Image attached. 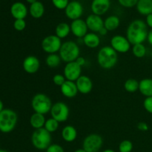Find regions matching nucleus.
I'll use <instances>...</instances> for the list:
<instances>
[{"label": "nucleus", "instance_id": "14", "mask_svg": "<svg viewBox=\"0 0 152 152\" xmlns=\"http://www.w3.org/2000/svg\"><path fill=\"white\" fill-rule=\"evenodd\" d=\"M86 25L89 31L93 33H99L102 28H104V20L100 16L94 13L90 14L86 19Z\"/></svg>", "mask_w": 152, "mask_h": 152}, {"label": "nucleus", "instance_id": "22", "mask_svg": "<svg viewBox=\"0 0 152 152\" xmlns=\"http://www.w3.org/2000/svg\"><path fill=\"white\" fill-rule=\"evenodd\" d=\"M29 13L34 19H40L45 13V6L41 1H37L30 5Z\"/></svg>", "mask_w": 152, "mask_h": 152}, {"label": "nucleus", "instance_id": "40", "mask_svg": "<svg viewBox=\"0 0 152 152\" xmlns=\"http://www.w3.org/2000/svg\"><path fill=\"white\" fill-rule=\"evenodd\" d=\"M75 62H77V63L78 64V65H80V66H81V67L84 66V65H86V59H85L84 57H83V56H79V57L77 58V59H76Z\"/></svg>", "mask_w": 152, "mask_h": 152}, {"label": "nucleus", "instance_id": "24", "mask_svg": "<svg viewBox=\"0 0 152 152\" xmlns=\"http://www.w3.org/2000/svg\"><path fill=\"white\" fill-rule=\"evenodd\" d=\"M45 121L46 120L45 117V115L36 112H34L31 116L29 120L31 127L35 129V130L44 128Z\"/></svg>", "mask_w": 152, "mask_h": 152}, {"label": "nucleus", "instance_id": "27", "mask_svg": "<svg viewBox=\"0 0 152 152\" xmlns=\"http://www.w3.org/2000/svg\"><path fill=\"white\" fill-rule=\"evenodd\" d=\"M71 32V26L66 22H60L55 28V35L61 39L68 37Z\"/></svg>", "mask_w": 152, "mask_h": 152}, {"label": "nucleus", "instance_id": "29", "mask_svg": "<svg viewBox=\"0 0 152 152\" xmlns=\"http://www.w3.org/2000/svg\"><path fill=\"white\" fill-rule=\"evenodd\" d=\"M124 88L129 93H134L139 91V82L135 79H129L125 82Z\"/></svg>", "mask_w": 152, "mask_h": 152}, {"label": "nucleus", "instance_id": "38", "mask_svg": "<svg viewBox=\"0 0 152 152\" xmlns=\"http://www.w3.org/2000/svg\"><path fill=\"white\" fill-rule=\"evenodd\" d=\"M46 152H65V150L59 144H51L46 149Z\"/></svg>", "mask_w": 152, "mask_h": 152}, {"label": "nucleus", "instance_id": "8", "mask_svg": "<svg viewBox=\"0 0 152 152\" xmlns=\"http://www.w3.org/2000/svg\"><path fill=\"white\" fill-rule=\"evenodd\" d=\"M50 115L52 118L57 120L59 123L67 121L70 115L69 107L62 102H57L53 104L50 109Z\"/></svg>", "mask_w": 152, "mask_h": 152}, {"label": "nucleus", "instance_id": "4", "mask_svg": "<svg viewBox=\"0 0 152 152\" xmlns=\"http://www.w3.org/2000/svg\"><path fill=\"white\" fill-rule=\"evenodd\" d=\"M52 142V136L45 128L34 130L31 135V142L35 148L38 150H46Z\"/></svg>", "mask_w": 152, "mask_h": 152}, {"label": "nucleus", "instance_id": "13", "mask_svg": "<svg viewBox=\"0 0 152 152\" xmlns=\"http://www.w3.org/2000/svg\"><path fill=\"white\" fill-rule=\"evenodd\" d=\"M70 26H71V31L73 35L79 39H83L88 33V28L86 25V20H83L82 19L72 21Z\"/></svg>", "mask_w": 152, "mask_h": 152}, {"label": "nucleus", "instance_id": "43", "mask_svg": "<svg viewBox=\"0 0 152 152\" xmlns=\"http://www.w3.org/2000/svg\"><path fill=\"white\" fill-rule=\"evenodd\" d=\"M108 31H107L106 28H105V27H104L103 28H102V29H101L100 31H99V32L98 33V34H99V35H101V36H105V35H106L107 33H108Z\"/></svg>", "mask_w": 152, "mask_h": 152}, {"label": "nucleus", "instance_id": "34", "mask_svg": "<svg viewBox=\"0 0 152 152\" xmlns=\"http://www.w3.org/2000/svg\"><path fill=\"white\" fill-rule=\"evenodd\" d=\"M13 28L17 31H22L26 28V22L25 19H15Z\"/></svg>", "mask_w": 152, "mask_h": 152}, {"label": "nucleus", "instance_id": "16", "mask_svg": "<svg viewBox=\"0 0 152 152\" xmlns=\"http://www.w3.org/2000/svg\"><path fill=\"white\" fill-rule=\"evenodd\" d=\"M110 7V0H93L91 4V10L94 14L101 16L108 12Z\"/></svg>", "mask_w": 152, "mask_h": 152}, {"label": "nucleus", "instance_id": "28", "mask_svg": "<svg viewBox=\"0 0 152 152\" xmlns=\"http://www.w3.org/2000/svg\"><path fill=\"white\" fill-rule=\"evenodd\" d=\"M61 62H62V59H61L59 55L57 53L48 54L45 59L46 65L51 68H54L59 66Z\"/></svg>", "mask_w": 152, "mask_h": 152}, {"label": "nucleus", "instance_id": "39", "mask_svg": "<svg viewBox=\"0 0 152 152\" xmlns=\"http://www.w3.org/2000/svg\"><path fill=\"white\" fill-rule=\"evenodd\" d=\"M137 129L138 130L141 131V132H147L149 129L148 124L145 122H140L137 124Z\"/></svg>", "mask_w": 152, "mask_h": 152}, {"label": "nucleus", "instance_id": "6", "mask_svg": "<svg viewBox=\"0 0 152 152\" xmlns=\"http://www.w3.org/2000/svg\"><path fill=\"white\" fill-rule=\"evenodd\" d=\"M51 99L45 94L38 93L34 96L31 100V107L34 112L42 114L43 115L50 111L52 108Z\"/></svg>", "mask_w": 152, "mask_h": 152}, {"label": "nucleus", "instance_id": "41", "mask_svg": "<svg viewBox=\"0 0 152 152\" xmlns=\"http://www.w3.org/2000/svg\"><path fill=\"white\" fill-rule=\"evenodd\" d=\"M145 23H146L147 26L149 27L150 28L152 29V13L146 16V19H145Z\"/></svg>", "mask_w": 152, "mask_h": 152}, {"label": "nucleus", "instance_id": "2", "mask_svg": "<svg viewBox=\"0 0 152 152\" xmlns=\"http://www.w3.org/2000/svg\"><path fill=\"white\" fill-rule=\"evenodd\" d=\"M97 63L102 68L109 70L114 68L118 62V54L111 46H104L98 51Z\"/></svg>", "mask_w": 152, "mask_h": 152}, {"label": "nucleus", "instance_id": "36", "mask_svg": "<svg viewBox=\"0 0 152 152\" xmlns=\"http://www.w3.org/2000/svg\"><path fill=\"white\" fill-rule=\"evenodd\" d=\"M138 0H118V2L123 7H126V8H131L137 4Z\"/></svg>", "mask_w": 152, "mask_h": 152}, {"label": "nucleus", "instance_id": "21", "mask_svg": "<svg viewBox=\"0 0 152 152\" xmlns=\"http://www.w3.org/2000/svg\"><path fill=\"white\" fill-rule=\"evenodd\" d=\"M62 138L67 142H74L77 137V131L74 126H66L61 132Z\"/></svg>", "mask_w": 152, "mask_h": 152}, {"label": "nucleus", "instance_id": "33", "mask_svg": "<svg viewBox=\"0 0 152 152\" xmlns=\"http://www.w3.org/2000/svg\"><path fill=\"white\" fill-rule=\"evenodd\" d=\"M53 5L58 10H65L68 6L69 0H51Z\"/></svg>", "mask_w": 152, "mask_h": 152}, {"label": "nucleus", "instance_id": "47", "mask_svg": "<svg viewBox=\"0 0 152 152\" xmlns=\"http://www.w3.org/2000/svg\"><path fill=\"white\" fill-rule=\"evenodd\" d=\"M102 152H115V151H114L113 149H110V148H108V149L104 150V151Z\"/></svg>", "mask_w": 152, "mask_h": 152}, {"label": "nucleus", "instance_id": "46", "mask_svg": "<svg viewBox=\"0 0 152 152\" xmlns=\"http://www.w3.org/2000/svg\"><path fill=\"white\" fill-rule=\"evenodd\" d=\"M74 152H86V151H85V150L83 149V148H79V149L76 150V151H74Z\"/></svg>", "mask_w": 152, "mask_h": 152}, {"label": "nucleus", "instance_id": "32", "mask_svg": "<svg viewBox=\"0 0 152 152\" xmlns=\"http://www.w3.org/2000/svg\"><path fill=\"white\" fill-rule=\"evenodd\" d=\"M133 149V143L129 140H123L119 145L120 152H132Z\"/></svg>", "mask_w": 152, "mask_h": 152}, {"label": "nucleus", "instance_id": "25", "mask_svg": "<svg viewBox=\"0 0 152 152\" xmlns=\"http://www.w3.org/2000/svg\"><path fill=\"white\" fill-rule=\"evenodd\" d=\"M139 91L145 97L152 96V79H142L139 82Z\"/></svg>", "mask_w": 152, "mask_h": 152}, {"label": "nucleus", "instance_id": "42", "mask_svg": "<svg viewBox=\"0 0 152 152\" xmlns=\"http://www.w3.org/2000/svg\"><path fill=\"white\" fill-rule=\"evenodd\" d=\"M147 41L152 46V29L150 31H148V37H147Z\"/></svg>", "mask_w": 152, "mask_h": 152}, {"label": "nucleus", "instance_id": "9", "mask_svg": "<svg viewBox=\"0 0 152 152\" xmlns=\"http://www.w3.org/2000/svg\"><path fill=\"white\" fill-rule=\"evenodd\" d=\"M103 140L99 134H91L86 137L83 142V148L86 152H98L102 148Z\"/></svg>", "mask_w": 152, "mask_h": 152}, {"label": "nucleus", "instance_id": "49", "mask_svg": "<svg viewBox=\"0 0 152 152\" xmlns=\"http://www.w3.org/2000/svg\"><path fill=\"white\" fill-rule=\"evenodd\" d=\"M71 1H77V0H71Z\"/></svg>", "mask_w": 152, "mask_h": 152}, {"label": "nucleus", "instance_id": "48", "mask_svg": "<svg viewBox=\"0 0 152 152\" xmlns=\"http://www.w3.org/2000/svg\"><path fill=\"white\" fill-rule=\"evenodd\" d=\"M0 152H8L7 151H6V150H3V149H0Z\"/></svg>", "mask_w": 152, "mask_h": 152}, {"label": "nucleus", "instance_id": "45", "mask_svg": "<svg viewBox=\"0 0 152 152\" xmlns=\"http://www.w3.org/2000/svg\"><path fill=\"white\" fill-rule=\"evenodd\" d=\"M38 1V0H26V1L28 3H29L30 4H33V3H34V2H36V1Z\"/></svg>", "mask_w": 152, "mask_h": 152}, {"label": "nucleus", "instance_id": "7", "mask_svg": "<svg viewBox=\"0 0 152 152\" xmlns=\"http://www.w3.org/2000/svg\"><path fill=\"white\" fill-rule=\"evenodd\" d=\"M62 45L61 39L56 35H49L43 39L41 42V47L43 51L48 54H52L59 52Z\"/></svg>", "mask_w": 152, "mask_h": 152}, {"label": "nucleus", "instance_id": "17", "mask_svg": "<svg viewBox=\"0 0 152 152\" xmlns=\"http://www.w3.org/2000/svg\"><path fill=\"white\" fill-rule=\"evenodd\" d=\"M75 83L78 91L83 94H88L93 89V82L88 76L82 75Z\"/></svg>", "mask_w": 152, "mask_h": 152}, {"label": "nucleus", "instance_id": "51", "mask_svg": "<svg viewBox=\"0 0 152 152\" xmlns=\"http://www.w3.org/2000/svg\"><path fill=\"white\" fill-rule=\"evenodd\" d=\"M91 1H93V0H91Z\"/></svg>", "mask_w": 152, "mask_h": 152}, {"label": "nucleus", "instance_id": "26", "mask_svg": "<svg viewBox=\"0 0 152 152\" xmlns=\"http://www.w3.org/2000/svg\"><path fill=\"white\" fill-rule=\"evenodd\" d=\"M120 25V18L115 15L108 16L104 20V27L108 31H113L117 30Z\"/></svg>", "mask_w": 152, "mask_h": 152}, {"label": "nucleus", "instance_id": "23", "mask_svg": "<svg viewBox=\"0 0 152 152\" xmlns=\"http://www.w3.org/2000/svg\"><path fill=\"white\" fill-rule=\"evenodd\" d=\"M136 7L140 14L147 16L152 13V0H138Z\"/></svg>", "mask_w": 152, "mask_h": 152}, {"label": "nucleus", "instance_id": "18", "mask_svg": "<svg viewBox=\"0 0 152 152\" xmlns=\"http://www.w3.org/2000/svg\"><path fill=\"white\" fill-rule=\"evenodd\" d=\"M28 13L26 5L20 1L13 3L10 7V13L15 19H25Z\"/></svg>", "mask_w": 152, "mask_h": 152}, {"label": "nucleus", "instance_id": "31", "mask_svg": "<svg viewBox=\"0 0 152 152\" xmlns=\"http://www.w3.org/2000/svg\"><path fill=\"white\" fill-rule=\"evenodd\" d=\"M132 53L137 58H142L146 54V48L143 44H137L132 46Z\"/></svg>", "mask_w": 152, "mask_h": 152}, {"label": "nucleus", "instance_id": "11", "mask_svg": "<svg viewBox=\"0 0 152 152\" xmlns=\"http://www.w3.org/2000/svg\"><path fill=\"white\" fill-rule=\"evenodd\" d=\"M83 12H84V8L83 4L78 1H71L65 9V16L68 19L72 21L81 19Z\"/></svg>", "mask_w": 152, "mask_h": 152}, {"label": "nucleus", "instance_id": "10", "mask_svg": "<svg viewBox=\"0 0 152 152\" xmlns=\"http://www.w3.org/2000/svg\"><path fill=\"white\" fill-rule=\"evenodd\" d=\"M111 47L117 53H126L131 49V43L129 42L127 37L122 35H116L111 38Z\"/></svg>", "mask_w": 152, "mask_h": 152}, {"label": "nucleus", "instance_id": "35", "mask_svg": "<svg viewBox=\"0 0 152 152\" xmlns=\"http://www.w3.org/2000/svg\"><path fill=\"white\" fill-rule=\"evenodd\" d=\"M52 80H53V83H54L56 86H59V87H61V86L64 84V83L66 81V79H65V76H64L63 74H55L53 77V79H52Z\"/></svg>", "mask_w": 152, "mask_h": 152}, {"label": "nucleus", "instance_id": "5", "mask_svg": "<svg viewBox=\"0 0 152 152\" xmlns=\"http://www.w3.org/2000/svg\"><path fill=\"white\" fill-rule=\"evenodd\" d=\"M80 49L78 45L75 42L70 40L62 43L59 51V55L62 61L66 63L76 61L80 56Z\"/></svg>", "mask_w": 152, "mask_h": 152}, {"label": "nucleus", "instance_id": "50", "mask_svg": "<svg viewBox=\"0 0 152 152\" xmlns=\"http://www.w3.org/2000/svg\"><path fill=\"white\" fill-rule=\"evenodd\" d=\"M151 57H152V51H151Z\"/></svg>", "mask_w": 152, "mask_h": 152}, {"label": "nucleus", "instance_id": "3", "mask_svg": "<svg viewBox=\"0 0 152 152\" xmlns=\"http://www.w3.org/2000/svg\"><path fill=\"white\" fill-rule=\"evenodd\" d=\"M18 122L17 114L10 108L3 109L0 112V132L10 133L16 128Z\"/></svg>", "mask_w": 152, "mask_h": 152}, {"label": "nucleus", "instance_id": "37", "mask_svg": "<svg viewBox=\"0 0 152 152\" xmlns=\"http://www.w3.org/2000/svg\"><path fill=\"white\" fill-rule=\"evenodd\" d=\"M143 107L147 112L152 114V96L145 97L143 102Z\"/></svg>", "mask_w": 152, "mask_h": 152}, {"label": "nucleus", "instance_id": "20", "mask_svg": "<svg viewBox=\"0 0 152 152\" xmlns=\"http://www.w3.org/2000/svg\"><path fill=\"white\" fill-rule=\"evenodd\" d=\"M83 42L89 48H96L100 45V37L96 33H88L83 38Z\"/></svg>", "mask_w": 152, "mask_h": 152}, {"label": "nucleus", "instance_id": "12", "mask_svg": "<svg viewBox=\"0 0 152 152\" xmlns=\"http://www.w3.org/2000/svg\"><path fill=\"white\" fill-rule=\"evenodd\" d=\"M63 74L66 80L76 82L82 76V67L75 61L68 62L64 68Z\"/></svg>", "mask_w": 152, "mask_h": 152}, {"label": "nucleus", "instance_id": "19", "mask_svg": "<svg viewBox=\"0 0 152 152\" xmlns=\"http://www.w3.org/2000/svg\"><path fill=\"white\" fill-rule=\"evenodd\" d=\"M60 91L62 94L66 98L75 97L79 93L75 82L69 80H66L64 83V84L60 87Z\"/></svg>", "mask_w": 152, "mask_h": 152}, {"label": "nucleus", "instance_id": "1", "mask_svg": "<svg viewBox=\"0 0 152 152\" xmlns=\"http://www.w3.org/2000/svg\"><path fill=\"white\" fill-rule=\"evenodd\" d=\"M148 26L142 19L133 20L126 30V37L131 45L143 44L148 37Z\"/></svg>", "mask_w": 152, "mask_h": 152}, {"label": "nucleus", "instance_id": "30", "mask_svg": "<svg viewBox=\"0 0 152 152\" xmlns=\"http://www.w3.org/2000/svg\"><path fill=\"white\" fill-rule=\"evenodd\" d=\"M59 123L53 118H49L46 120L45 123L44 128L48 131V132L51 133H54L56 131L59 129Z\"/></svg>", "mask_w": 152, "mask_h": 152}, {"label": "nucleus", "instance_id": "44", "mask_svg": "<svg viewBox=\"0 0 152 152\" xmlns=\"http://www.w3.org/2000/svg\"><path fill=\"white\" fill-rule=\"evenodd\" d=\"M3 109H4V104H3L2 101L0 99V112H1Z\"/></svg>", "mask_w": 152, "mask_h": 152}, {"label": "nucleus", "instance_id": "15", "mask_svg": "<svg viewBox=\"0 0 152 152\" xmlns=\"http://www.w3.org/2000/svg\"><path fill=\"white\" fill-rule=\"evenodd\" d=\"M24 71L29 74H36L39 70V59L35 56H28L22 62Z\"/></svg>", "mask_w": 152, "mask_h": 152}]
</instances>
